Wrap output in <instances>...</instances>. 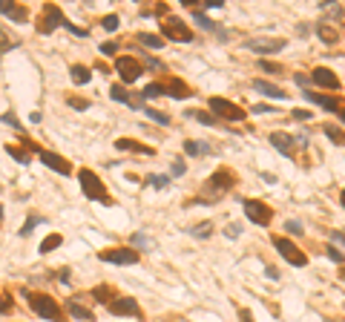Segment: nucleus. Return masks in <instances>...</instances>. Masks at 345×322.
<instances>
[{
  "label": "nucleus",
  "instance_id": "nucleus-17",
  "mask_svg": "<svg viewBox=\"0 0 345 322\" xmlns=\"http://www.w3.org/2000/svg\"><path fill=\"white\" fill-rule=\"evenodd\" d=\"M66 311L72 313V316H75V319H92V311H89V308H84V305H78V302H69L66 305Z\"/></svg>",
  "mask_w": 345,
  "mask_h": 322
},
{
  "label": "nucleus",
  "instance_id": "nucleus-19",
  "mask_svg": "<svg viewBox=\"0 0 345 322\" xmlns=\"http://www.w3.org/2000/svg\"><path fill=\"white\" fill-rule=\"evenodd\" d=\"M164 92H170L167 87H164V84H147L141 95H144V98H147V101H150V98H161Z\"/></svg>",
  "mask_w": 345,
  "mask_h": 322
},
{
  "label": "nucleus",
  "instance_id": "nucleus-51",
  "mask_svg": "<svg viewBox=\"0 0 345 322\" xmlns=\"http://www.w3.org/2000/svg\"><path fill=\"white\" fill-rule=\"evenodd\" d=\"M147 63H150L152 69H164V63H161V61H156V58H147Z\"/></svg>",
  "mask_w": 345,
  "mask_h": 322
},
{
  "label": "nucleus",
  "instance_id": "nucleus-8",
  "mask_svg": "<svg viewBox=\"0 0 345 322\" xmlns=\"http://www.w3.org/2000/svg\"><path fill=\"white\" fill-rule=\"evenodd\" d=\"M101 259L109 262V265H135L138 262V253L133 248H115V251H104Z\"/></svg>",
  "mask_w": 345,
  "mask_h": 322
},
{
  "label": "nucleus",
  "instance_id": "nucleus-44",
  "mask_svg": "<svg viewBox=\"0 0 345 322\" xmlns=\"http://www.w3.org/2000/svg\"><path fill=\"white\" fill-rule=\"evenodd\" d=\"M253 112H256V115H262V112H274V107H271V104H256Z\"/></svg>",
  "mask_w": 345,
  "mask_h": 322
},
{
  "label": "nucleus",
  "instance_id": "nucleus-46",
  "mask_svg": "<svg viewBox=\"0 0 345 322\" xmlns=\"http://www.w3.org/2000/svg\"><path fill=\"white\" fill-rule=\"evenodd\" d=\"M3 124H9V127H20V124H18V118L12 115V112H6V115H3Z\"/></svg>",
  "mask_w": 345,
  "mask_h": 322
},
{
  "label": "nucleus",
  "instance_id": "nucleus-33",
  "mask_svg": "<svg viewBox=\"0 0 345 322\" xmlns=\"http://www.w3.org/2000/svg\"><path fill=\"white\" fill-rule=\"evenodd\" d=\"M6 152H9L12 158H18L20 164H29V152H23V150H15V147H6Z\"/></svg>",
  "mask_w": 345,
  "mask_h": 322
},
{
  "label": "nucleus",
  "instance_id": "nucleus-43",
  "mask_svg": "<svg viewBox=\"0 0 345 322\" xmlns=\"http://www.w3.org/2000/svg\"><path fill=\"white\" fill-rule=\"evenodd\" d=\"M288 230H291L293 236H299V233H302V224L296 222V219H291V222H288Z\"/></svg>",
  "mask_w": 345,
  "mask_h": 322
},
{
  "label": "nucleus",
  "instance_id": "nucleus-11",
  "mask_svg": "<svg viewBox=\"0 0 345 322\" xmlns=\"http://www.w3.org/2000/svg\"><path fill=\"white\" fill-rule=\"evenodd\" d=\"M58 23H61V26H66V20H63L61 9L49 3V6L44 9V20H41V32H44V35H49V32H52V29L58 26Z\"/></svg>",
  "mask_w": 345,
  "mask_h": 322
},
{
  "label": "nucleus",
  "instance_id": "nucleus-30",
  "mask_svg": "<svg viewBox=\"0 0 345 322\" xmlns=\"http://www.w3.org/2000/svg\"><path fill=\"white\" fill-rule=\"evenodd\" d=\"M170 92H173V98H187V95H190V92H187V87L181 84V80H173Z\"/></svg>",
  "mask_w": 345,
  "mask_h": 322
},
{
  "label": "nucleus",
  "instance_id": "nucleus-41",
  "mask_svg": "<svg viewBox=\"0 0 345 322\" xmlns=\"http://www.w3.org/2000/svg\"><path fill=\"white\" fill-rule=\"evenodd\" d=\"M291 115L296 118V121H308V118H314V115H311V112H308V109H293Z\"/></svg>",
  "mask_w": 345,
  "mask_h": 322
},
{
  "label": "nucleus",
  "instance_id": "nucleus-18",
  "mask_svg": "<svg viewBox=\"0 0 345 322\" xmlns=\"http://www.w3.org/2000/svg\"><path fill=\"white\" fill-rule=\"evenodd\" d=\"M184 152H187V155H207L210 147L202 144V141H184Z\"/></svg>",
  "mask_w": 345,
  "mask_h": 322
},
{
  "label": "nucleus",
  "instance_id": "nucleus-6",
  "mask_svg": "<svg viewBox=\"0 0 345 322\" xmlns=\"http://www.w3.org/2000/svg\"><path fill=\"white\" fill-rule=\"evenodd\" d=\"M161 35L167 37V41H178V44H187V41H193V32L181 23L178 18H170L164 26H161Z\"/></svg>",
  "mask_w": 345,
  "mask_h": 322
},
{
  "label": "nucleus",
  "instance_id": "nucleus-13",
  "mask_svg": "<svg viewBox=\"0 0 345 322\" xmlns=\"http://www.w3.org/2000/svg\"><path fill=\"white\" fill-rule=\"evenodd\" d=\"M311 78L317 80L319 87H325V90H339V78L331 69H325V66H317V69L311 72Z\"/></svg>",
  "mask_w": 345,
  "mask_h": 322
},
{
  "label": "nucleus",
  "instance_id": "nucleus-40",
  "mask_svg": "<svg viewBox=\"0 0 345 322\" xmlns=\"http://www.w3.org/2000/svg\"><path fill=\"white\" fill-rule=\"evenodd\" d=\"M133 245H138V248H150V239H147V236H141V233H135Z\"/></svg>",
  "mask_w": 345,
  "mask_h": 322
},
{
  "label": "nucleus",
  "instance_id": "nucleus-53",
  "mask_svg": "<svg viewBox=\"0 0 345 322\" xmlns=\"http://www.w3.org/2000/svg\"><path fill=\"white\" fill-rule=\"evenodd\" d=\"M339 202H342V207H345V190H342V196H339Z\"/></svg>",
  "mask_w": 345,
  "mask_h": 322
},
{
  "label": "nucleus",
  "instance_id": "nucleus-34",
  "mask_svg": "<svg viewBox=\"0 0 345 322\" xmlns=\"http://www.w3.org/2000/svg\"><path fill=\"white\" fill-rule=\"evenodd\" d=\"M101 26H104L106 32H115V29H118V15H106V18H104V23H101Z\"/></svg>",
  "mask_w": 345,
  "mask_h": 322
},
{
  "label": "nucleus",
  "instance_id": "nucleus-2",
  "mask_svg": "<svg viewBox=\"0 0 345 322\" xmlns=\"http://www.w3.org/2000/svg\"><path fill=\"white\" fill-rule=\"evenodd\" d=\"M285 37H253V41H245V49L256 55H274V52H282L285 49Z\"/></svg>",
  "mask_w": 345,
  "mask_h": 322
},
{
  "label": "nucleus",
  "instance_id": "nucleus-52",
  "mask_svg": "<svg viewBox=\"0 0 345 322\" xmlns=\"http://www.w3.org/2000/svg\"><path fill=\"white\" fill-rule=\"evenodd\" d=\"M334 242H342L345 245V233H334Z\"/></svg>",
  "mask_w": 345,
  "mask_h": 322
},
{
  "label": "nucleus",
  "instance_id": "nucleus-14",
  "mask_svg": "<svg viewBox=\"0 0 345 322\" xmlns=\"http://www.w3.org/2000/svg\"><path fill=\"white\" fill-rule=\"evenodd\" d=\"M253 90H256V92H262V95H267V98H276V101L288 98L282 87H276V84H271V80H262V78H256V80H253Z\"/></svg>",
  "mask_w": 345,
  "mask_h": 322
},
{
  "label": "nucleus",
  "instance_id": "nucleus-47",
  "mask_svg": "<svg viewBox=\"0 0 345 322\" xmlns=\"http://www.w3.org/2000/svg\"><path fill=\"white\" fill-rule=\"evenodd\" d=\"M69 107H75V109H87V107H89V101H75V98H69Z\"/></svg>",
  "mask_w": 345,
  "mask_h": 322
},
{
  "label": "nucleus",
  "instance_id": "nucleus-50",
  "mask_svg": "<svg viewBox=\"0 0 345 322\" xmlns=\"http://www.w3.org/2000/svg\"><path fill=\"white\" fill-rule=\"evenodd\" d=\"M6 311H9V299L0 294V313H6Z\"/></svg>",
  "mask_w": 345,
  "mask_h": 322
},
{
  "label": "nucleus",
  "instance_id": "nucleus-42",
  "mask_svg": "<svg viewBox=\"0 0 345 322\" xmlns=\"http://www.w3.org/2000/svg\"><path fill=\"white\" fill-rule=\"evenodd\" d=\"M118 52V44H101V55H115Z\"/></svg>",
  "mask_w": 345,
  "mask_h": 322
},
{
  "label": "nucleus",
  "instance_id": "nucleus-26",
  "mask_svg": "<svg viewBox=\"0 0 345 322\" xmlns=\"http://www.w3.org/2000/svg\"><path fill=\"white\" fill-rule=\"evenodd\" d=\"M325 135H328V138H331V141H334V144H339V147H342V144H345V135L339 133V130H336L334 124H328V127H325Z\"/></svg>",
  "mask_w": 345,
  "mask_h": 322
},
{
  "label": "nucleus",
  "instance_id": "nucleus-4",
  "mask_svg": "<svg viewBox=\"0 0 345 322\" xmlns=\"http://www.w3.org/2000/svg\"><path fill=\"white\" fill-rule=\"evenodd\" d=\"M78 179H81V187H84L87 198H92V202H106L104 187H101V181H98V176H95L92 170H81Z\"/></svg>",
  "mask_w": 345,
  "mask_h": 322
},
{
  "label": "nucleus",
  "instance_id": "nucleus-10",
  "mask_svg": "<svg viewBox=\"0 0 345 322\" xmlns=\"http://www.w3.org/2000/svg\"><path fill=\"white\" fill-rule=\"evenodd\" d=\"M109 313H115V316H138V302L130 299V296L112 299V302H109Z\"/></svg>",
  "mask_w": 345,
  "mask_h": 322
},
{
  "label": "nucleus",
  "instance_id": "nucleus-39",
  "mask_svg": "<svg viewBox=\"0 0 345 322\" xmlns=\"http://www.w3.org/2000/svg\"><path fill=\"white\" fill-rule=\"evenodd\" d=\"M328 256H331V259H334V262H336V265H342V262H345V256H342V251H336L334 245H331V248H328Z\"/></svg>",
  "mask_w": 345,
  "mask_h": 322
},
{
  "label": "nucleus",
  "instance_id": "nucleus-35",
  "mask_svg": "<svg viewBox=\"0 0 345 322\" xmlns=\"http://www.w3.org/2000/svg\"><path fill=\"white\" fill-rule=\"evenodd\" d=\"M262 72H271V75H282V66L279 63H271V61H262Z\"/></svg>",
  "mask_w": 345,
  "mask_h": 322
},
{
  "label": "nucleus",
  "instance_id": "nucleus-54",
  "mask_svg": "<svg viewBox=\"0 0 345 322\" xmlns=\"http://www.w3.org/2000/svg\"><path fill=\"white\" fill-rule=\"evenodd\" d=\"M342 279H345V265H342Z\"/></svg>",
  "mask_w": 345,
  "mask_h": 322
},
{
  "label": "nucleus",
  "instance_id": "nucleus-37",
  "mask_svg": "<svg viewBox=\"0 0 345 322\" xmlns=\"http://www.w3.org/2000/svg\"><path fill=\"white\" fill-rule=\"evenodd\" d=\"M9 18L18 20V23H23V20H26V9H23V6H15V9L9 12Z\"/></svg>",
  "mask_w": 345,
  "mask_h": 322
},
{
  "label": "nucleus",
  "instance_id": "nucleus-29",
  "mask_svg": "<svg viewBox=\"0 0 345 322\" xmlns=\"http://www.w3.org/2000/svg\"><path fill=\"white\" fill-rule=\"evenodd\" d=\"M196 23H199L202 29H207V32H213V29H216V23L204 18V12H202V9H196Z\"/></svg>",
  "mask_w": 345,
  "mask_h": 322
},
{
  "label": "nucleus",
  "instance_id": "nucleus-21",
  "mask_svg": "<svg viewBox=\"0 0 345 322\" xmlns=\"http://www.w3.org/2000/svg\"><path fill=\"white\" fill-rule=\"evenodd\" d=\"M138 41H141L144 46H150V49H161V46H164V37L150 35V32H141V35H138Z\"/></svg>",
  "mask_w": 345,
  "mask_h": 322
},
{
  "label": "nucleus",
  "instance_id": "nucleus-20",
  "mask_svg": "<svg viewBox=\"0 0 345 322\" xmlns=\"http://www.w3.org/2000/svg\"><path fill=\"white\" fill-rule=\"evenodd\" d=\"M69 72H72V80H75V84H89V78H92L89 69H87V66H81V63H75Z\"/></svg>",
  "mask_w": 345,
  "mask_h": 322
},
{
  "label": "nucleus",
  "instance_id": "nucleus-5",
  "mask_svg": "<svg viewBox=\"0 0 345 322\" xmlns=\"http://www.w3.org/2000/svg\"><path fill=\"white\" fill-rule=\"evenodd\" d=\"M210 109L219 118H224V121H242V118H245V109L236 107V104H230L227 98H210Z\"/></svg>",
  "mask_w": 345,
  "mask_h": 322
},
{
  "label": "nucleus",
  "instance_id": "nucleus-36",
  "mask_svg": "<svg viewBox=\"0 0 345 322\" xmlns=\"http://www.w3.org/2000/svg\"><path fill=\"white\" fill-rule=\"evenodd\" d=\"M147 184H152V187H167L170 179H167V176H150V179H147Z\"/></svg>",
  "mask_w": 345,
  "mask_h": 322
},
{
  "label": "nucleus",
  "instance_id": "nucleus-28",
  "mask_svg": "<svg viewBox=\"0 0 345 322\" xmlns=\"http://www.w3.org/2000/svg\"><path fill=\"white\" fill-rule=\"evenodd\" d=\"M147 118H152V121H156V124H161V127H170V118L164 115V112H159V109L147 107Z\"/></svg>",
  "mask_w": 345,
  "mask_h": 322
},
{
  "label": "nucleus",
  "instance_id": "nucleus-48",
  "mask_svg": "<svg viewBox=\"0 0 345 322\" xmlns=\"http://www.w3.org/2000/svg\"><path fill=\"white\" fill-rule=\"evenodd\" d=\"M239 233H242V227H239V224H230V227H227V236H230V239H236Z\"/></svg>",
  "mask_w": 345,
  "mask_h": 322
},
{
  "label": "nucleus",
  "instance_id": "nucleus-38",
  "mask_svg": "<svg viewBox=\"0 0 345 322\" xmlns=\"http://www.w3.org/2000/svg\"><path fill=\"white\" fill-rule=\"evenodd\" d=\"M184 170H187L184 158H176V161H173V176H176V179H178V176H184Z\"/></svg>",
  "mask_w": 345,
  "mask_h": 322
},
{
  "label": "nucleus",
  "instance_id": "nucleus-3",
  "mask_svg": "<svg viewBox=\"0 0 345 322\" xmlns=\"http://www.w3.org/2000/svg\"><path fill=\"white\" fill-rule=\"evenodd\" d=\"M274 248L282 253V259H288L291 265H296V268H305V265H308L305 253H302L293 242H288V239H282V236H279V239H274Z\"/></svg>",
  "mask_w": 345,
  "mask_h": 322
},
{
  "label": "nucleus",
  "instance_id": "nucleus-7",
  "mask_svg": "<svg viewBox=\"0 0 345 322\" xmlns=\"http://www.w3.org/2000/svg\"><path fill=\"white\" fill-rule=\"evenodd\" d=\"M242 207H245V213H248V219L253 224H267L271 222V210H267L262 202H256V198H245Z\"/></svg>",
  "mask_w": 345,
  "mask_h": 322
},
{
  "label": "nucleus",
  "instance_id": "nucleus-25",
  "mask_svg": "<svg viewBox=\"0 0 345 322\" xmlns=\"http://www.w3.org/2000/svg\"><path fill=\"white\" fill-rule=\"evenodd\" d=\"M210 184H219V190H224V187L233 184V176H230V173H216V176L210 179Z\"/></svg>",
  "mask_w": 345,
  "mask_h": 322
},
{
  "label": "nucleus",
  "instance_id": "nucleus-31",
  "mask_svg": "<svg viewBox=\"0 0 345 322\" xmlns=\"http://www.w3.org/2000/svg\"><path fill=\"white\" fill-rule=\"evenodd\" d=\"M210 230H213V224L204 222V224H199V227H193V236H199V239H207V236H210Z\"/></svg>",
  "mask_w": 345,
  "mask_h": 322
},
{
  "label": "nucleus",
  "instance_id": "nucleus-32",
  "mask_svg": "<svg viewBox=\"0 0 345 322\" xmlns=\"http://www.w3.org/2000/svg\"><path fill=\"white\" fill-rule=\"evenodd\" d=\"M317 32H319V37H322L325 44H336V32H331L328 26H319Z\"/></svg>",
  "mask_w": 345,
  "mask_h": 322
},
{
  "label": "nucleus",
  "instance_id": "nucleus-23",
  "mask_svg": "<svg viewBox=\"0 0 345 322\" xmlns=\"http://www.w3.org/2000/svg\"><path fill=\"white\" fill-rule=\"evenodd\" d=\"M58 245H61V236H58V233H52V236H46V239L41 242V253H49V251H55Z\"/></svg>",
  "mask_w": 345,
  "mask_h": 322
},
{
  "label": "nucleus",
  "instance_id": "nucleus-9",
  "mask_svg": "<svg viewBox=\"0 0 345 322\" xmlns=\"http://www.w3.org/2000/svg\"><path fill=\"white\" fill-rule=\"evenodd\" d=\"M115 69H118V75H121L127 84H133V80L141 78V63L135 61V58H118V61H115Z\"/></svg>",
  "mask_w": 345,
  "mask_h": 322
},
{
  "label": "nucleus",
  "instance_id": "nucleus-22",
  "mask_svg": "<svg viewBox=\"0 0 345 322\" xmlns=\"http://www.w3.org/2000/svg\"><path fill=\"white\" fill-rule=\"evenodd\" d=\"M109 95H112V98L118 101V104H130V107H133V101H130V92H127L124 87H121V84H115L112 90H109Z\"/></svg>",
  "mask_w": 345,
  "mask_h": 322
},
{
  "label": "nucleus",
  "instance_id": "nucleus-49",
  "mask_svg": "<svg viewBox=\"0 0 345 322\" xmlns=\"http://www.w3.org/2000/svg\"><path fill=\"white\" fill-rule=\"evenodd\" d=\"M204 9H221V0H207Z\"/></svg>",
  "mask_w": 345,
  "mask_h": 322
},
{
  "label": "nucleus",
  "instance_id": "nucleus-12",
  "mask_svg": "<svg viewBox=\"0 0 345 322\" xmlns=\"http://www.w3.org/2000/svg\"><path fill=\"white\" fill-rule=\"evenodd\" d=\"M37 155H41V161H44L49 170H58L61 176H69V173H72V167L61 158V155H55V152H49V150H41Z\"/></svg>",
  "mask_w": 345,
  "mask_h": 322
},
{
  "label": "nucleus",
  "instance_id": "nucleus-27",
  "mask_svg": "<svg viewBox=\"0 0 345 322\" xmlns=\"http://www.w3.org/2000/svg\"><path fill=\"white\" fill-rule=\"evenodd\" d=\"M41 222H44L41 216H29V219H26V224L20 227V236H29V233L35 230V227H37V224H41Z\"/></svg>",
  "mask_w": 345,
  "mask_h": 322
},
{
  "label": "nucleus",
  "instance_id": "nucleus-1",
  "mask_svg": "<svg viewBox=\"0 0 345 322\" xmlns=\"http://www.w3.org/2000/svg\"><path fill=\"white\" fill-rule=\"evenodd\" d=\"M29 305H32V311L37 313V316H44V319H52V322H63V311L58 308V302L55 299H49V296H29Z\"/></svg>",
  "mask_w": 345,
  "mask_h": 322
},
{
  "label": "nucleus",
  "instance_id": "nucleus-55",
  "mask_svg": "<svg viewBox=\"0 0 345 322\" xmlns=\"http://www.w3.org/2000/svg\"><path fill=\"white\" fill-rule=\"evenodd\" d=\"M0 213H3V210H0Z\"/></svg>",
  "mask_w": 345,
  "mask_h": 322
},
{
  "label": "nucleus",
  "instance_id": "nucleus-24",
  "mask_svg": "<svg viewBox=\"0 0 345 322\" xmlns=\"http://www.w3.org/2000/svg\"><path fill=\"white\" fill-rule=\"evenodd\" d=\"M187 118H193V121H199V124H204V127H213V124H216V118L207 115V112H199V109H196V112H187Z\"/></svg>",
  "mask_w": 345,
  "mask_h": 322
},
{
  "label": "nucleus",
  "instance_id": "nucleus-15",
  "mask_svg": "<svg viewBox=\"0 0 345 322\" xmlns=\"http://www.w3.org/2000/svg\"><path fill=\"white\" fill-rule=\"evenodd\" d=\"M271 144H274L282 155H291V152H293V138H291V135H285V133H274V135H271Z\"/></svg>",
  "mask_w": 345,
  "mask_h": 322
},
{
  "label": "nucleus",
  "instance_id": "nucleus-45",
  "mask_svg": "<svg viewBox=\"0 0 345 322\" xmlns=\"http://www.w3.org/2000/svg\"><path fill=\"white\" fill-rule=\"evenodd\" d=\"M12 9H15V3H9V0H0V12H3V15H9Z\"/></svg>",
  "mask_w": 345,
  "mask_h": 322
},
{
  "label": "nucleus",
  "instance_id": "nucleus-16",
  "mask_svg": "<svg viewBox=\"0 0 345 322\" xmlns=\"http://www.w3.org/2000/svg\"><path fill=\"white\" fill-rule=\"evenodd\" d=\"M115 147H118V150H133V152H141V155H152V147L135 144V141H130V138H118V141H115Z\"/></svg>",
  "mask_w": 345,
  "mask_h": 322
}]
</instances>
